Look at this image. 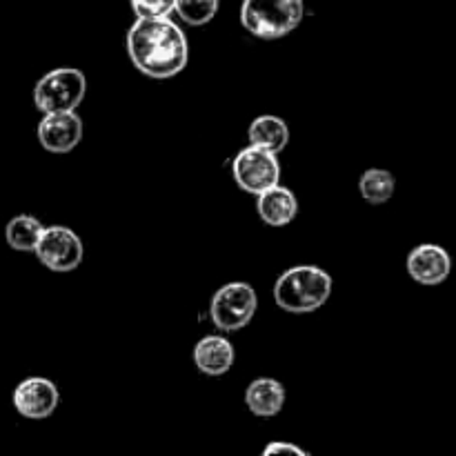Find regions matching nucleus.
<instances>
[{"label":"nucleus","mask_w":456,"mask_h":456,"mask_svg":"<svg viewBox=\"0 0 456 456\" xmlns=\"http://www.w3.org/2000/svg\"><path fill=\"white\" fill-rule=\"evenodd\" d=\"M285 399H288V395H285L283 383L270 377L254 379L245 390V405L254 417L261 419H272L281 414Z\"/></svg>","instance_id":"obj_13"},{"label":"nucleus","mask_w":456,"mask_h":456,"mask_svg":"<svg viewBox=\"0 0 456 456\" xmlns=\"http://www.w3.org/2000/svg\"><path fill=\"white\" fill-rule=\"evenodd\" d=\"M45 225L36 216L29 214H18L4 227V240L16 252H34Z\"/></svg>","instance_id":"obj_15"},{"label":"nucleus","mask_w":456,"mask_h":456,"mask_svg":"<svg viewBox=\"0 0 456 456\" xmlns=\"http://www.w3.org/2000/svg\"><path fill=\"white\" fill-rule=\"evenodd\" d=\"M87 94V78L74 67H58L47 71L34 87V105L43 114L76 111Z\"/></svg>","instance_id":"obj_4"},{"label":"nucleus","mask_w":456,"mask_h":456,"mask_svg":"<svg viewBox=\"0 0 456 456\" xmlns=\"http://www.w3.org/2000/svg\"><path fill=\"white\" fill-rule=\"evenodd\" d=\"M232 174L239 190L248 194H263L270 187L281 183V160L279 154L263 147L248 145L232 160Z\"/></svg>","instance_id":"obj_6"},{"label":"nucleus","mask_w":456,"mask_h":456,"mask_svg":"<svg viewBox=\"0 0 456 456\" xmlns=\"http://www.w3.org/2000/svg\"><path fill=\"white\" fill-rule=\"evenodd\" d=\"M58 401H61V395H58L56 383L45 377L22 379L13 387L12 395L16 412L29 421H45V419L52 417L58 408Z\"/></svg>","instance_id":"obj_8"},{"label":"nucleus","mask_w":456,"mask_h":456,"mask_svg":"<svg viewBox=\"0 0 456 456\" xmlns=\"http://www.w3.org/2000/svg\"><path fill=\"white\" fill-rule=\"evenodd\" d=\"M85 125L76 111L43 114L38 123V141L49 154H69L83 141Z\"/></svg>","instance_id":"obj_10"},{"label":"nucleus","mask_w":456,"mask_h":456,"mask_svg":"<svg viewBox=\"0 0 456 456\" xmlns=\"http://www.w3.org/2000/svg\"><path fill=\"white\" fill-rule=\"evenodd\" d=\"M221 0H176L174 12L185 25L203 27L218 13Z\"/></svg>","instance_id":"obj_17"},{"label":"nucleus","mask_w":456,"mask_h":456,"mask_svg":"<svg viewBox=\"0 0 456 456\" xmlns=\"http://www.w3.org/2000/svg\"><path fill=\"white\" fill-rule=\"evenodd\" d=\"M136 18H159L174 13L176 0H129Z\"/></svg>","instance_id":"obj_18"},{"label":"nucleus","mask_w":456,"mask_h":456,"mask_svg":"<svg viewBox=\"0 0 456 456\" xmlns=\"http://www.w3.org/2000/svg\"><path fill=\"white\" fill-rule=\"evenodd\" d=\"M258 310L256 289L249 283H227L214 294L209 305V319L221 332H239L252 323Z\"/></svg>","instance_id":"obj_5"},{"label":"nucleus","mask_w":456,"mask_h":456,"mask_svg":"<svg viewBox=\"0 0 456 456\" xmlns=\"http://www.w3.org/2000/svg\"><path fill=\"white\" fill-rule=\"evenodd\" d=\"M359 191L363 196V200H368L370 205L387 203L396 191L395 174L383 167L365 169L359 181Z\"/></svg>","instance_id":"obj_16"},{"label":"nucleus","mask_w":456,"mask_h":456,"mask_svg":"<svg viewBox=\"0 0 456 456\" xmlns=\"http://www.w3.org/2000/svg\"><path fill=\"white\" fill-rule=\"evenodd\" d=\"M191 356H194V365L199 368V372H203L205 377H223L234 365L236 352L234 346L227 341V337L209 334L196 343Z\"/></svg>","instance_id":"obj_11"},{"label":"nucleus","mask_w":456,"mask_h":456,"mask_svg":"<svg viewBox=\"0 0 456 456\" xmlns=\"http://www.w3.org/2000/svg\"><path fill=\"white\" fill-rule=\"evenodd\" d=\"M405 270L414 283L435 288V285L445 283L452 274V256L441 245L421 243L410 249L405 258Z\"/></svg>","instance_id":"obj_9"},{"label":"nucleus","mask_w":456,"mask_h":456,"mask_svg":"<svg viewBox=\"0 0 456 456\" xmlns=\"http://www.w3.org/2000/svg\"><path fill=\"white\" fill-rule=\"evenodd\" d=\"M248 138L249 145H256L263 147V150L274 151V154H281L289 142V127L281 116L263 114L249 123Z\"/></svg>","instance_id":"obj_14"},{"label":"nucleus","mask_w":456,"mask_h":456,"mask_svg":"<svg viewBox=\"0 0 456 456\" xmlns=\"http://www.w3.org/2000/svg\"><path fill=\"white\" fill-rule=\"evenodd\" d=\"M305 16L303 0H243L240 25L261 40H279L298 29Z\"/></svg>","instance_id":"obj_3"},{"label":"nucleus","mask_w":456,"mask_h":456,"mask_svg":"<svg viewBox=\"0 0 456 456\" xmlns=\"http://www.w3.org/2000/svg\"><path fill=\"white\" fill-rule=\"evenodd\" d=\"M40 265L52 272H74L83 263L85 245L74 230L65 225H49L40 234L34 249Z\"/></svg>","instance_id":"obj_7"},{"label":"nucleus","mask_w":456,"mask_h":456,"mask_svg":"<svg viewBox=\"0 0 456 456\" xmlns=\"http://www.w3.org/2000/svg\"><path fill=\"white\" fill-rule=\"evenodd\" d=\"M127 53L142 76L167 80L190 62L187 36L169 16L136 18L127 31Z\"/></svg>","instance_id":"obj_1"},{"label":"nucleus","mask_w":456,"mask_h":456,"mask_svg":"<svg viewBox=\"0 0 456 456\" xmlns=\"http://www.w3.org/2000/svg\"><path fill=\"white\" fill-rule=\"evenodd\" d=\"M334 281L316 265L285 270L274 283V303L289 314H310L321 310L332 297Z\"/></svg>","instance_id":"obj_2"},{"label":"nucleus","mask_w":456,"mask_h":456,"mask_svg":"<svg viewBox=\"0 0 456 456\" xmlns=\"http://www.w3.org/2000/svg\"><path fill=\"white\" fill-rule=\"evenodd\" d=\"M279 454H289V456H307L303 448L294 444H285V441H272L265 450H263V456H279Z\"/></svg>","instance_id":"obj_19"},{"label":"nucleus","mask_w":456,"mask_h":456,"mask_svg":"<svg viewBox=\"0 0 456 456\" xmlns=\"http://www.w3.org/2000/svg\"><path fill=\"white\" fill-rule=\"evenodd\" d=\"M256 212L265 225L288 227L298 216V199L292 190L279 183L256 196Z\"/></svg>","instance_id":"obj_12"}]
</instances>
